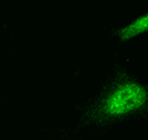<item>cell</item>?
I'll list each match as a JSON object with an SVG mask.
<instances>
[{
  "label": "cell",
  "instance_id": "6da1fadb",
  "mask_svg": "<svg viewBox=\"0 0 148 140\" xmlns=\"http://www.w3.org/2000/svg\"><path fill=\"white\" fill-rule=\"evenodd\" d=\"M148 114V85L116 66L114 76L94 99L84 104L79 128L95 125L106 129L112 124Z\"/></svg>",
  "mask_w": 148,
  "mask_h": 140
},
{
  "label": "cell",
  "instance_id": "7a4b0ae2",
  "mask_svg": "<svg viewBox=\"0 0 148 140\" xmlns=\"http://www.w3.org/2000/svg\"><path fill=\"white\" fill-rule=\"evenodd\" d=\"M146 32H148V12L136 17L128 25L116 29L114 31V35L117 36L121 42H126V41L132 40L133 37L146 34Z\"/></svg>",
  "mask_w": 148,
  "mask_h": 140
}]
</instances>
